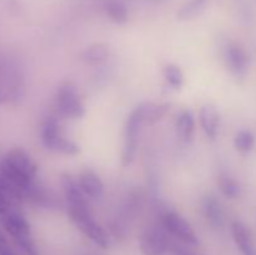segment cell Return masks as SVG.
<instances>
[{"instance_id": "cell-1", "label": "cell", "mask_w": 256, "mask_h": 255, "mask_svg": "<svg viewBox=\"0 0 256 255\" xmlns=\"http://www.w3.org/2000/svg\"><path fill=\"white\" fill-rule=\"evenodd\" d=\"M38 165L30 154L22 148L9 150L0 162V175L22 190L26 196L28 190L35 182Z\"/></svg>"}, {"instance_id": "cell-2", "label": "cell", "mask_w": 256, "mask_h": 255, "mask_svg": "<svg viewBox=\"0 0 256 255\" xmlns=\"http://www.w3.org/2000/svg\"><path fill=\"white\" fill-rule=\"evenodd\" d=\"M0 222L5 232L12 236L15 244L26 255H38L36 246L32 238V229L26 218L18 209L16 205H12L9 209L0 214Z\"/></svg>"}, {"instance_id": "cell-3", "label": "cell", "mask_w": 256, "mask_h": 255, "mask_svg": "<svg viewBox=\"0 0 256 255\" xmlns=\"http://www.w3.org/2000/svg\"><path fill=\"white\" fill-rule=\"evenodd\" d=\"M42 142L48 150L62 155H78L80 152V146L72 139L66 138L62 132V126L55 116L50 115L42 120L40 129Z\"/></svg>"}, {"instance_id": "cell-4", "label": "cell", "mask_w": 256, "mask_h": 255, "mask_svg": "<svg viewBox=\"0 0 256 255\" xmlns=\"http://www.w3.org/2000/svg\"><path fill=\"white\" fill-rule=\"evenodd\" d=\"M68 215L78 230L89 238L94 244L102 249H108L112 245L110 234L94 219L90 208L88 209H68Z\"/></svg>"}, {"instance_id": "cell-5", "label": "cell", "mask_w": 256, "mask_h": 255, "mask_svg": "<svg viewBox=\"0 0 256 255\" xmlns=\"http://www.w3.org/2000/svg\"><path fill=\"white\" fill-rule=\"evenodd\" d=\"M55 109L64 119H80L86 114V108L76 88L70 82L62 85L55 94Z\"/></svg>"}, {"instance_id": "cell-6", "label": "cell", "mask_w": 256, "mask_h": 255, "mask_svg": "<svg viewBox=\"0 0 256 255\" xmlns=\"http://www.w3.org/2000/svg\"><path fill=\"white\" fill-rule=\"evenodd\" d=\"M162 226L164 228L168 234L174 236L182 244L192 245V246L199 244V238H198L195 230L188 222V220L180 214H178L176 212L166 210V212H162Z\"/></svg>"}, {"instance_id": "cell-7", "label": "cell", "mask_w": 256, "mask_h": 255, "mask_svg": "<svg viewBox=\"0 0 256 255\" xmlns=\"http://www.w3.org/2000/svg\"><path fill=\"white\" fill-rule=\"evenodd\" d=\"M144 125L136 109L132 110L128 116L124 128V148L122 154V165L124 168L130 166L136 158L138 142L142 126Z\"/></svg>"}, {"instance_id": "cell-8", "label": "cell", "mask_w": 256, "mask_h": 255, "mask_svg": "<svg viewBox=\"0 0 256 255\" xmlns=\"http://www.w3.org/2000/svg\"><path fill=\"white\" fill-rule=\"evenodd\" d=\"M164 228L150 225L142 230L139 238L140 252L142 255H168L170 244L168 242Z\"/></svg>"}, {"instance_id": "cell-9", "label": "cell", "mask_w": 256, "mask_h": 255, "mask_svg": "<svg viewBox=\"0 0 256 255\" xmlns=\"http://www.w3.org/2000/svg\"><path fill=\"white\" fill-rule=\"evenodd\" d=\"M224 60L226 68L235 78L242 79L245 76L248 72V65H249V58H248L246 52L240 45L235 42L228 44L225 46Z\"/></svg>"}, {"instance_id": "cell-10", "label": "cell", "mask_w": 256, "mask_h": 255, "mask_svg": "<svg viewBox=\"0 0 256 255\" xmlns=\"http://www.w3.org/2000/svg\"><path fill=\"white\" fill-rule=\"evenodd\" d=\"M62 186L66 200L68 209H88L90 208L88 198L80 189L78 180L72 175L64 172L62 175Z\"/></svg>"}, {"instance_id": "cell-11", "label": "cell", "mask_w": 256, "mask_h": 255, "mask_svg": "<svg viewBox=\"0 0 256 255\" xmlns=\"http://www.w3.org/2000/svg\"><path fill=\"white\" fill-rule=\"evenodd\" d=\"M78 184L82 192L90 199H100L104 195V182L99 175L92 169H84L78 175Z\"/></svg>"}, {"instance_id": "cell-12", "label": "cell", "mask_w": 256, "mask_h": 255, "mask_svg": "<svg viewBox=\"0 0 256 255\" xmlns=\"http://www.w3.org/2000/svg\"><path fill=\"white\" fill-rule=\"evenodd\" d=\"M135 109L139 112L144 125H152L164 119L165 115L169 112L170 104H168V102L158 104V102H140Z\"/></svg>"}, {"instance_id": "cell-13", "label": "cell", "mask_w": 256, "mask_h": 255, "mask_svg": "<svg viewBox=\"0 0 256 255\" xmlns=\"http://www.w3.org/2000/svg\"><path fill=\"white\" fill-rule=\"evenodd\" d=\"M232 234L234 242L242 255H256V248L252 232L244 222L235 220L232 224Z\"/></svg>"}, {"instance_id": "cell-14", "label": "cell", "mask_w": 256, "mask_h": 255, "mask_svg": "<svg viewBox=\"0 0 256 255\" xmlns=\"http://www.w3.org/2000/svg\"><path fill=\"white\" fill-rule=\"evenodd\" d=\"M199 122L202 132L209 139L214 140L218 135L220 122V115L214 104L202 105L199 112Z\"/></svg>"}, {"instance_id": "cell-15", "label": "cell", "mask_w": 256, "mask_h": 255, "mask_svg": "<svg viewBox=\"0 0 256 255\" xmlns=\"http://www.w3.org/2000/svg\"><path fill=\"white\" fill-rule=\"evenodd\" d=\"M202 212L206 222L214 228L224 225V209L222 202L214 195H206L202 200Z\"/></svg>"}, {"instance_id": "cell-16", "label": "cell", "mask_w": 256, "mask_h": 255, "mask_svg": "<svg viewBox=\"0 0 256 255\" xmlns=\"http://www.w3.org/2000/svg\"><path fill=\"white\" fill-rule=\"evenodd\" d=\"M178 136L184 142L189 144L194 140L195 135V118L190 110H182L175 120Z\"/></svg>"}, {"instance_id": "cell-17", "label": "cell", "mask_w": 256, "mask_h": 255, "mask_svg": "<svg viewBox=\"0 0 256 255\" xmlns=\"http://www.w3.org/2000/svg\"><path fill=\"white\" fill-rule=\"evenodd\" d=\"M110 49L105 42H94L85 48L80 54V60L86 65H99L109 58Z\"/></svg>"}, {"instance_id": "cell-18", "label": "cell", "mask_w": 256, "mask_h": 255, "mask_svg": "<svg viewBox=\"0 0 256 255\" xmlns=\"http://www.w3.org/2000/svg\"><path fill=\"white\" fill-rule=\"evenodd\" d=\"M104 12L106 16L115 24H125L129 20V12L126 5L120 0H106L104 4Z\"/></svg>"}, {"instance_id": "cell-19", "label": "cell", "mask_w": 256, "mask_h": 255, "mask_svg": "<svg viewBox=\"0 0 256 255\" xmlns=\"http://www.w3.org/2000/svg\"><path fill=\"white\" fill-rule=\"evenodd\" d=\"M208 0H188L179 10H178V19L190 20L199 16L204 12Z\"/></svg>"}, {"instance_id": "cell-20", "label": "cell", "mask_w": 256, "mask_h": 255, "mask_svg": "<svg viewBox=\"0 0 256 255\" xmlns=\"http://www.w3.org/2000/svg\"><path fill=\"white\" fill-rule=\"evenodd\" d=\"M218 186L222 194L228 199H236L242 192L239 182L228 174H222L218 178Z\"/></svg>"}, {"instance_id": "cell-21", "label": "cell", "mask_w": 256, "mask_h": 255, "mask_svg": "<svg viewBox=\"0 0 256 255\" xmlns=\"http://www.w3.org/2000/svg\"><path fill=\"white\" fill-rule=\"evenodd\" d=\"M162 76L169 86L172 89H182L185 82V76L182 70L176 64H166L162 70Z\"/></svg>"}, {"instance_id": "cell-22", "label": "cell", "mask_w": 256, "mask_h": 255, "mask_svg": "<svg viewBox=\"0 0 256 255\" xmlns=\"http://www.w3.org/2000/svg\"><path fill=\"white\" fill-rule=\"evenodd\" d=\"M255 145V136L249 130H240L234 138V148L242 154L252 152Z\"/></svg>"}, {"instance_id": "cell-23", "label": "cell", "mask_w": 256, "mask_h": 255, "mask_svg": "<svg viewBox=\"0 0 256 255\" xmlns=\"http://www.w3.org/2000/svg\"><path fill=\"white\" fill-rule=\"evenodd\" d=\"M170 254L172 255H195L194 252H189V250L184 249V248L179 246L176 244H170Z\"/></svg>"}, {"instance_id": "cell-24", "label": "cell", "mask_w": 256, "mask_h": 255, "mask_svg": "<svg viewBox=\"0 0 256 255\" xmlns=\"http://www.w3.org/2000/svg\"><path fill=\"white\" fill-rule=\"evenodd\" d=\"M0 255H15V254L6 246V245H2V250H0Z\"/></svg>"}, {"instance_id": "cell-25", "label": "cell", "mask_w": 256, "mask_h": 255, "mask_svg": "<svg viewBox=\"0 0 256 255\" xmlns=\"http://www.w3.org/2000/svg\"><path fill=\"white\" fill-rule=\"evenodd\" d=\"M2 244H0V250H2Z\"/></svg>"}]
</instances>
